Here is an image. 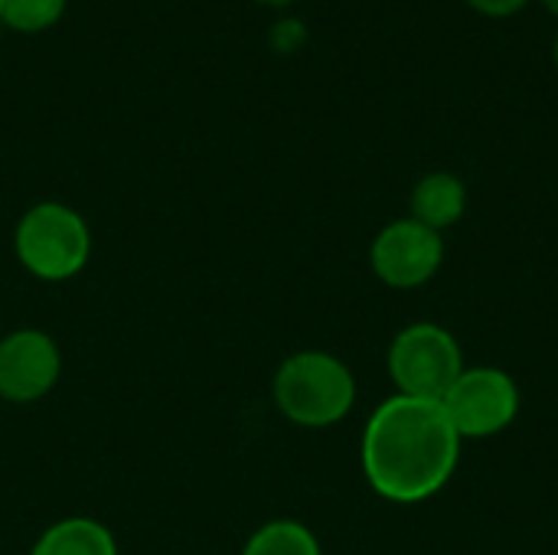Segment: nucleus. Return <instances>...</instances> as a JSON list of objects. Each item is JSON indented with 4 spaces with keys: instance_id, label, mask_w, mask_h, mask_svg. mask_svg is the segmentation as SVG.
<instances>
[{
    "instance_id": "obj_1",
    "label": "nucleus",
    "mask_w": 558,
    "mask_h": 555,
    "mask_svg": "<svg viewBox=\"0 0 558 555\" xmlns=\"http://www.w3.org/2000/svg\"><path fill=\"white\" fill-rule=\"evenodd\" d=\"M360 461L369 487L389 504H422L448 487L461 435L441 402L392 396L363 429Z\"/></svg>"
},
{
    "instance_id": "obj_2",
    "label": "nucleus",
    "mask_w": 558,
    "mask_h": 555,
    "mask_svg": "<svg viewBox=\"0 0 558 555\" xmlns=\"http://www.w3.org/2000/svg\"><path fill=\"white\" fill-rule=\"evenodd\" d=\"M271 399L291 425L330 429L350 415L356 402V379L333 353L301 350L278 366Z\"/></svg>"
},
{
    "instance_id": "obj_3",
    "label": "nucleus",
    "mask_w": 558,
    "mask_h": 555,
    "mask_svg": "<svg viewBox=\"0 0 558 555\" xmlns=\"http://www.w3.org/2000/svg\"><path fill=\"white\" fill-rule=\"evenodd\" d=\"M13 252L29 275L43 281H65L85 268L92 255V232L72 206L43 200L20 216L13 229Z\"/></svg>"
},
{
    "instance_id": "obj_4",
    "label": "nucleus",
    "mask_w": 558,
    "mask_h": 555,
    "mask_svg": "<svg viewBox=\"0 0 558 555\" xmlns=\"http://www.w3.org/2000/svg\"><path fill=\"white\" fill-rule=\"evenodd\" d=\"M389 376L399 396L441 402L468 370L461 343L438 324H409L389 343Z\"/></svg>"
},
{
    "instance_id": "obj_5",
    "label": "nucleus",
    "mask_w": 558,
    "mask_h": 555,
    "mask_svg": "<svg viewBox=\"0 0 558 555\" xmlns=\"http://www.w3.org/2000/svg\"><path fill=\"white\" fill-rule=\"evenodd\" d=\"M454 432L464 438H494L507 432L523 406L520 386L507 370L468 366L441 399Z\"/></svg>"
},
{
    "instance_id": "obj_6",
    "label": "nucleus",
    "mask_w": 558,
    "mask_h": 555,
    "mask_svg": "<svg viewBox=\"0 0 558 555\" xmlns=\"http://www.w3.org/2000/svg\"><path fill=\"white\" fill-rule=\"evenodd\" d=\"M369 265L373 275L396 291L422 288L445 265V239L441 232L415 222L412 216L396 219L386 229H379V236L373 239Z\"/></svg>"
},
{
    "instance_id": "obj_7",
    "label": "nucleus",
    "mask_w": 558,
    "mask_h": 555,
    "mask_svg": "<svg viewBox=\"0 0 558 555\" xmlns=\"http://www.w3.org/2000/svg\"><path fill=\"white\" fill-rule=\"evenodd\" d=\"M62 373L59 343L36 327L13 330L0 340V399L13 406L39 402Z\"/></svg>"
},
{
    "instance_id": "obj_8",
    "label": "nucleus",
    "mask_w": 558,
    "mask_h": 555,
    "mask_svg": "<svg viewBox=\"0 0 558 555\" xmlns=\"http://www.w3.org/2000/svg\"><path fill=\"white\" fill-rule=\"evenodd\" d=\"M412 219L435 229V232H445L451 226H458L468 213V186L461 177L448 173V170H435V173H425L415 190H412Z\"/></svg>"
},
{
    "instance_id": "obj_9",
    "label": "nucleus",
    "mask_w": 558,
    "mask_h": 555,
    "mask_svg": "<svg viewBox=\"0 0 558 555\" xmlns=\"http://www.w3.org/2000/svg\"><path fill=\"white\" fill-rule=\"evenodd\" d=\"M29 555H118L111 530L92 517H65L43 530Z\"/></svg>"
},
{
    "instance_id": "obj_10",
    "label": "nucleus",
    "mask_w": 558,
    "mask_h": 555,
    "mask_svg": "<svg viewBox=\"0 0 558 555\" xmlns=\"http://www.w3.org/2000/svg\"><path fill=\"white\" fill-rule=\"evenodd\" d=\"M242 555H324L317 536L298 520H271L255 530Z\"/></svg>"
},
{
    "instance_id": "obj_11",
    "label": "nucleus",
    "mask_w": 558,
    "mask_h": 555,
    "mask_svg": "<svg viewBox=\"0 0 558 555\" xmlns=\"http://www.w3.org/2000/svg\"><path fill=\"white\" fill-rule=\"evenodd\" d=\"M65 13V0H3L0 23L16 33H43Z\"/></svg>"
},
{
    "instance_id": "obj_12",
    "label": "nucleus",
    "mask_w": 558,
    "mask_h": 555,
    "mask_svg": "<svg viewBox=\"0 0 558 555\" xmlns=\"http://www.w3.org/2000/svg\"><path fill=\"white\" fill-rule=\"evenodd\" d=\"M526 3H530V0H468V7H471V10H477V13L490 16V20L513 16V13H520Z\"/></svg>"
},
{
    "instance_id": "obj_13",
    "label": "nucleus",
    "mask_w": 558,
    "mask_h": 555,
    "mask_svg": "<svg viewBox=\"0 0 558 555\" xmlns=\"http://www.w3.org/2000/svg\"><path fill=\"white\" fill-rule=\"evenodd\" d=\"M255 3H262V7H288L294 0H255Z\"/></svg>"
},
{
    "instance_id": "obj_14",
    "label": "nucleus",
    "mask_w": 558,
    "mask_h": 555,
    "mask_svg": "<svg viewBox=\"0 0 558 555\" xmlns=\"http://www.w3.org/2000/svg\"><path fill=\"white\" fill-rule=\"evenodd\" d=\"M539 3H543L553 16H558V0H539Z\"/></svg>"
},
{
    "instance_id": "obj_15",
    "label": "nucleus",
    "mask_w": 558,
    "mask_h": 555,
    "mask_svg": "<svg viewBox=\"0 0 558 555\" xmlns=\"http://www.w3.org/2000/svg\"><path fill=\"white\" fill-rule=\"evenodd\" d=\"M553 62H556V72H558V29H556V43H553Z\"/></svg>"
},
{
    "instance_id": "obj_16",
    "label": "nucleus",
    "mask_w": 558,
    "mask_h": 555,
    "mask_svg": "<svg viewBox=\"0 0 558 555\" xmlns=\"http://www.w3.org/2000/svg\"><path fill=\"white\" fill-rule=\"evenodd\" d=\"M0 7H3V0H0Z\"/></svg>"
}]
</instances>
